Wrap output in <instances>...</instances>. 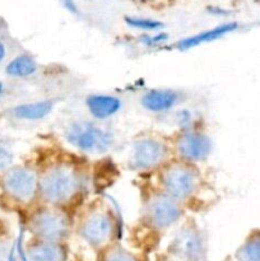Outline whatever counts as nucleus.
Segmentation results:
<instances>
[{"mask_svg":"<svg viewBox=\"0 0 260 261\" xmlns=\"http://www.w3.org/2000/svg\"><path fill=\"white\" fill-rule=\"evenodd\" d=\"M82 178L76 171L69 166H54L43 173L38 190L43 199L51 204H65L78 193Z\"/></svg>","mask_w":260,"mask_h":261,"instance_id":"nucleus-1","label":"nucleus"},{"mask_svg":"<svg viewBox=\"0 0 260 261\" xmlns=\"http://www.w3.org/2000/svg\"><path fill=\"white\" fill-rule=\"evenodd\" d=\"M65 139L75 149L91 154L109 152L114 144V135L109 130L91 121H74L66 127Z\"/></svg>","mask_w":260,"mask_h":261,"instance_id":"nucleus-2","label":"nucleus"},{"mask_svg":"<svg viewBox=\"0 0 260 261\" xmlns=\"http://www.w3.org/2000/svg\"><path fill=\"white\" fill-rule=\"evenodd\" d=\"M165 194L175 200H185L196 191L199 176L189 162H177L168 166L161 175Z\"/></svg>","mask_w":260,"mask_h":261,"instance_id":"nucleus-3","label":"nucleus"},{"mask_svg":"<svg viewBox=\"0 0 260 261\" xmlns=\"http://www.w3.org/2000/svg\"><path fill=\"white\" fill-rule=\"evenodd\" d=\"M37 173L27 167L8 168L2 178L3 190L17 201H30L38 190Z\"/></svg>","mask_w":260,"mask_h":261,"instance_id":"nucleus-4","label":"nucleus"},{"mask_svg":"<svg viewBox=\"0 0 260 261\" xmlns=\"http://www.w3.org/2000/svg\"><path fill=\"white\" fill-rule=\"evenodd\" d=\"M167 155L168 148L162 140L142 138L133 144L129 163L134 170L147 171L165 162Z\"/></svg>","mask_w":260,"mask_h":261,"instance_id":"nucleus-5","label":"nucleus"},{"mask_svg":"<svg viewBox=\"0 0 260 261\" xmlns=\"http://www.w3.org/2000/svg\"><path fill=\"white\" fill-rule=\"evenodd\" d=\"M183 216V209L177 200L167 194L153 196L145 208V219L153 228H170Z\"/></svg>","mask_w":260,"mask_h":261,"instance_id":"nucleus-6","label":"nucleus"},{"mask_svg":"<svg viewBox=\"0 0 260 261\" xmlns=\"http://www.w3.org/2000/svg\"><path fill=\"white\" fill-rule=\"evenodd\" d=\"M31 228L41 241L58 242L68 234L69 222L63 213L45 209L33 216Z\"/></svg>","mask_w":260,"mask_h":261,"instance_id":"nucleus-7","label":"nucleus"},{"mask_svg":"<svg viewBox=\"0 0 260 261\" xmlns=\"http://www.w3.org/2000/svg\"><path fill=\"white\" fill-rule=\"evenodd\" d=\"M212 140L205 134L195 130H188L180 135L176 143L178 155L185 162H200L212 153Z\"/></svg>","mask_w":260,"mask_h":261,"instance_id":"nucleus-8","label":"nucleus"},{"mask_svg":"<svg viewBox=\"0 0 260 261\" xmlns=\"http://www.w3.org/2000/svg\"><path fill=\"white\" fill-rule=\"evenodd\" d=\"M114 229L110 214L103 212H94L89 214L81 226V234L88 244L101 246L110 240Z\"/></svg>","mask_w":260,"mask_h":261,"instance_id":"nucleus-9","label":"nucleus"},{"mask_svg":"<svg viewBox=\"0 0 260 261\" xmlns=\"http://www.w3.org/2000/svg\"><path fill=\"white\" fill-rule=\"evenodd\" d=\"M181 101V93L175 89H148L142 96V106L153 114H162L172 110Z\"/></svg>","mask_w":260,"mask_h":261,"instance_id":"nucleus-10","label":"nucleus"},{"mask_svg":"<svg viewBox=\"0 0 260 261\" xmlns=\"http://www.w3.org/2000/svg\"><path fill=\"white\" fill-rule=\"evenodd\" d=\"M86 107L96 120H106L121 110L122 102L119 97L112 94L94 93L87 96Z\"/></svg>","mask_w":260,"mask_h":261,"instance_id":"nucleus-11","label":"nucleus"},{"mask_svg":"<svg viewBox=\"0 0 260 261\" xmlns=\"http://www.w3.org/2000/svg\"><path fill=\"white\" fill-rule=\"evenodd\" d=\"M55 103V99H43V101L17 105L9 110V115L13 119L20 121H40L53 112Z\"/></svg>","mask_w":260,"mask_h":261,"instance_id":"nucleus-12","label":"nucleus"},{"mask_svg":"<svg viewBox=\"0 0 260 261\" xmlns=\"http://www.w3.org/2000/svg\"><path fill=\"white\" fill-rule=\"evenodd\" d=\"M237 28V23H223V24H219L217 27L211 28V30L203 31V32L198 33V35L190 36V37H186L184 40L178 41L176 43V47L178 50H189V48H193L195 46L201 45V43L205 42H212V41H216L218 38L223 37L227 33L232 32Z\"/></svg>","mask_w":260,"mask_h":261,"instance_id":"nucleus-13","label":"nucleus"},{"mask_svg":"<svg viewBox=\"0 0 260 261\" xmlns=\"http://www.w3.org/2000/svg\"><path fill=\"white\" fill-rule=\"evenodd\" d=\"M37 70L38 64L36 59L28 54H22L8 63L5 74L10 78H27L37 73Z\"/></svg>","mask_w":260,"mask_h":261,"instance_id":"nucleus-14","label":"nucleus"},{"mask_svg":"<svg viewBox=\"0 0 260 261\" xmlns=\"http://www.w3.org/2000/svg\"><path fill=\"white\" fill-rule=\"evenodd\" d=\"M28 256L31 261H61L64 251L58 242L40 241L30 247Z\"/></svg>","mask_w":260,"mask_h":261,"instance_id":"nucleus-15","label":"nucleus"},{"mask_svg":"<svg viewBox=\"0 0 260 261\" xmlns=\"http://www.w3.org/2000/svg\"><path fill=\"white\" fill-rule=\"evenodd\" d=\"M240 261H260V236H251L239 251Z\"/></svg>","mask_w":260,"mask_h":261,"instance_id":"nucleus-16","label":"nucleus"},{"mask_svg":"<svg viewBox=\"0 0 260 261\" xmlns=\"http://www.w3.org/2000/svg\"><path fill=\"white\" fill-rule=\"evenodd\" d=\"M125 22L129 27L135 28V30H142V31H157L162 28V23L158 20L149 19V18H138V17H126Z\"/></svg>","mask_w":260,"mask_h":261,"instance_id":"nucleus-17","label":"nucleus"},{"mask_svg":"<svg viewBox=\"0 0 260 261\" xmlns=\"http://www.w3.org/2000/svg\"><path fill=\"white\" fill-rule=\"evenodd\" d=\"M14 160V154L12 150L5 145L0 144V171H5L10 167Z\"/></svg>","mask_w":260,"mask_h":261,"instance_id":"nucleus-18","label":"nucleus"},{"mask_svg":"<svg viewBox=\"0 0 260 261\" xmlns=\"http://www.w3.org/2000/svg\"><path fill=\"white\" fill-rule=\"evenodd\" d=\"M105 261H135V259L127 251L117 247V249L111 250V251L106 255Z\"/></svg>","mask_w":260,"mask_h":261,"instance_id":"nucleus-19","label":"nucleus"},{"mask_svg":"<svg viewBox=\"0 0 260 261\" xmlns=\"http://www.w3.org/2000/svg\"><path fill=\"white\" fill-rule=\"evenodd\" d=\"M167 40V35L166 33H158L155 36H144L143 37V42L148 46L158 45V43L163 42V41Z\"/></svg>","mask_w":260,"mask_h":261,"instance_id":"nucleus-20","label":"nucleus"},{"mask_svg":"<svg viewBox=\"0 0 260 261\" xmlns=\"http://www.w3.org/2000/svg\"><path fill=\"white\" fill-rule=\"evenodd\" d=\"M59 2L61 3V5H63V7L65 8L69 13H71V14H75V15L79 14L78 5L75 4V2H74V0H59Z\"/></svg>","mask_w":260,"mask_h":261,"instance_id":"nucleus-21","label":"nucleus"},{"mask_svg":"<svg viewBox=\"0 0 260 261\" xmlns=\"http://www.w3.org/2000/svg\"><path fill=\"white\" fill-rule=\"evenodd\" d=\"M8 259V250L4 244L0 242V261H5Z\"/></svg>","mask_w":260,"mask_h":261,"instance_id":"nucleus-22","label":"nucleus"},{"mask_svg":"<svg viewBox=\"0 0 260 261\" xmlns=\"http://www.w3.org/2000/svg\"><path fill=\"white\" fill-rule=\"evenodd\" d=\"M5 56H7V46H5V43L0 40V63L4 61Z\"/></svg>","mask_w":260,"mask_h":261,"instance_id":"nucleus-23","label":"nucleus"},{"mask_svg":"<svg viewBox=\"0 0 260 261\" xmlns=\"http://www.w3.org/2000/svg\"><path fill=\"white\" fill-rule=\"evenodd\" d=\"M5 92V87H4V84L2 83V82H0V96H2L3 93H4Z\"/></svg>","mask_w":260,"mask_h":261,"instance_id":"nucleus-24","label":"nucleus"}]
</instances>
